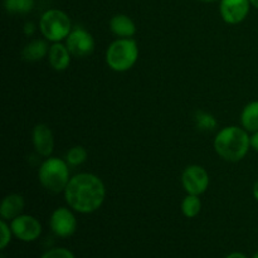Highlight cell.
<instances>
[{"label":"cell","mask_w":258,"mask_h":258,"mask_svg":"<svg viewBox=\"0 0 258 258\" xmlns=\"http://www.w3.org/2000/svg\"><path fill=\"white\" fill-rule=\"evenodd\" d=\"M106 198V188L97 175L81 173L72 176L64 189V199L71 209L90 214L101 208Z\"/></svg>","instance_id":"6da1fadb"},{"label":"cell","mask_w":258,"mask_h":258,"mask_svg":"<svg viewBox=\"0 0 258 258\" xmlns=\"http://www.w3.org/2000/svg\"><path fill=\"white\" fill-rule=\"evenodd\" d=\"M217 154L229 163H238L251 149V136L248 131L238 126L223 127L214 139Z\"/></svg>","instance_id":"7a4b0ae2"},{"label":"cell","mask_w":258,"mask_h":258,"mask_svg":"<svg viewBox=\"0 0 258 258\" xmlns=\"http://www.w3.org/2000/svg\"><path fill=\"white\" fill-rule=\"evenodd\" d=\"M38 179L44 189L50 193L64 191L70 181V165L63 159L50 156L45 159L38 171Z\"/></svg>","instance_id":"3957f363"},{"label":"cell","mask_w":258,"mask_h":258,"mask_svg":"<svg viewBox=\"0 0 258 258\" xmlns=\"http://www.w3.org/2000/svg\"><path fill=\"white\" fill-rule=\"evenodd\" d=\"M138 43L131 38H120L108 45L106 50V63L115 72H126L138 62Z\"/></svg>","instance_id":"277c9868"},{"label":"cell","mask_w":258,"mask_h":258,"mask_svg":"<svg viewBox=\"0 0 258 258\" xmlns=\"http://www.w3.org/2000/svg\"><path fill=\"white\" fill-rule=\"evenodd\" d=\"M39 29L43 37L53 43L67 39L72 32V22L67 13L60 9H49L43 13L39 20Z\"/></svg>","instance_id":"5b68a950"},{"label":"cell","mask_w":258,"mask_h":258,"mask_svg":"<svg viewBox=\"0 0 258 258\" xmlns=\"http://www.w3.org/2000/svg\"><path fill=\"white\" fill-rule=\"evenodd\" d=\"M181 184L188 194L202 196L209 186V175L203 166L189 165L181 174Z\"/></svg>","instance_id":"8992f818"},{"label":"cell","mask_w":258,"mask_h":258,"mask_svg":"<svg viewBox=\"0 0 258 258\" xmlns=\"http://www.w3.org/2000/svg\"><path fill=\"white\" fill-rule=\"evenodd\" d=\"M66 45L73 57L86 58L95 50V39L92 34L83 28H75L66 39Z\"/></svg>","instance_id":"52a82bcc"},{"label":"cell","mask_w":258,"mask_h":258,"mask_svg":"<svg viewBox=\"0 0 258 258\" xmlns=\"http://www.w3.org/2000/svg\"><path fill=\"white\" fill-rule=\"evenodd\" d=\"M13 234L23 242L37 241L42 234V224L35 217L20 214L10 223Z\"/></svg>","instance_id":"ba28073f"},{"label":"cell","mask_w":258,"mask_h":258,"mask_svg":"<svg viewBox=\"0 0 258 258\" xmlns=\"http://www.w3.org/2000/svg\"><path fill=\"white\" fill-rule=\"evenodd\" d=\"M49 226L55 236L60 238H67L75 234L77 229V219L71 209L60 207L55 209L50 216Z\"/></svg>","instance_id":"9c48e42d"},{"label":"cell","mask_w":258,"mask_h":258,"mask_svg":"<svg viewBox=\"0 0 258 258\" xmlns=\"http://www.w3.org/2000/svg\"><path fill=\"white\" fill-rule=\"evenodd\" d=\"M249 0H219V13L227 24L236 25L243 22L249 14Z\"/></svg>","instance_id":"30bf717a"},{"label":"cell","mask_w":258,"mask_h":258,"mask_svg":"<svg viewBox=\"0 0 258 258\" xmlns=\"http://www.w3.org/2000/svg\"><path fill=\"white\" fill-rule=\"evenodd\" d=\"M32 140L35 151L40 156L49 158L54 149V138H53V133L49 126L45 123L35 125L32 133Z\"/></svg>","instance_id":"8fae6325"},{"label":"cell","mask_w":258,"mask_h":258,"mask_svg":"<svg viewBox=\"0 0 258 258\" xmlns=\"http://www.w3.org/2000/svg\"><path fill=\"white\" fill-rule=\"evenodd\" d=\"M71 57L72 54L66 44L58 42L50 45L49 52H48V62L54 71L62 72L67 70L71 64Z\"/></svg>","instance_id":"7c38bea8"},{"label":"cell","mask_w":258,"mask_h":258,"mask_svg":"<svg viewBox=\"0 0 258 258\" xmlns=\"http://www.w3.org/2000/svg\"><path fill=\"white\" fill-rule=\"evenodd\" d=\"M25 202L20 194H9L5 197L0 206V216L4 221H13L24 211Z\"/></svg>","instance_id":"4fadbf2b"},{"label":"cell","mask_w":258,"mask_h":258,"mask_svg":"<svg viewBox=\"0 0 258 258\" xmlns=\"http://www.w3.org/2000/svg\"><path fill=\"white\" fill-rule=\"evenodd\" d=\"M110 29L120 38H131L136 33V25L128 15L117 14L111 18Z\"/></svg>","instance_id":"5bb4252c"},{"label":"cell","mask_w":258,"mask_h":258,"mask_svg":"<svg viewBox=\"0 0 258 258\" xmlns=\"http://www.w3.org/2000/svg\"><path fill=\"white\" fill-rule=\"evenodd\" d=\"M48 52H49V47L47 42L42 39H35L23 48L22 57L27 62H38L48 55Z\"/></svg>","instance_id":"9a60e30c"},{"label":"cell","mask_w":258,"mask_h":258,"mask_svg":"<svg viewBox=\"0 0 258 258\" xmlns=\"http://www.w3.org/2000/svg\"><path fill=\"white\" fill-rule=\"evenodd\" d=\"M242 127L248 133L258 131V101L247 103L241 113Z\"/></svg>","instance_id":"2e32d148"},{"label":"cell","mask_w":258,"mask_h":258,"mask_svg":"<svg viewBox=\"0 0 258 258\" xmlns=\"http://www.w3.org/2000/svg\"><path fill=\"white\" fill-rule=\"evenodd\" d=\"M202 211V201L199 196L188 194L181 202V212L186 218H196Z\"/></svg>","instance_id":"e0dca14e"},{"label":"cell","mask_w":258,"mask_h":258,"mask_svg":"<svg viewBox=\"0 0 258 258\" xmlns=\"http://www.w3.org/2000/svg\"><path fill=\"white\" fill-rule=\"evenodd\" d=\"M4 8L9 14H27L34 8V0H4Z\"/></svg>","instance_id":"ac0fdd59"},{"label":"cell","mask_w":258,"mask_h":258,"mask_svg":"<svg viewBox=\"0 0 258 258\" xmlns=\"http://www.w3.org/2000/svg\"><path fill=\"white\" fill-rule=\"evenodd\" d=\"M194 118H196L197 127L202 131H213L218 126L216 117L206 111H197Z\"/></svg>","instance_id":"d6986e66"},{"label":"cell","mask_w":258,"mask_h":258,"mask_svg":"<svg viewBox=\"0 0 258 258\" xmlns=\"http://www.w3.org/2000/svg\"><path fill=\"white\" fill-rule=\"evenodd\" d=\"M87 151L83 146H73L66 154V161L70 166H80L87 160Z\"/></svg>","instance_id":"ffe728a7"},{"label":"cell","mask_w":258,"mask_h":258,"mask_svg":"<svg viewBox=\"0 0 258 258\" xmlns=\"http://www.w3.org/2000/svg\"><path fill=\"white\" fill-rule=\"evenodd\" d=\"M0 231H2V239H0V248L2 249H5L8 247V244L10 243V241H12V228H10V226H8L7 222L3 219L2 222H0Z\"/></svg>","instance_id":"44dd1931"},{"label":"cell","mask_w":258,"mask_h":258,"mask_svg":"<svg viewBox=\"0 0 258 258\" xmlns=\"http://www.w3.org/2000/svg\"><path fill=\"white\" fill-rule=\"evenodd\" d=\"M42 258H75V254L67 248H52L45 252Z\"/></svg>","instance_id":"7402d4cb"},{"label":"cell","mask_w":258,"mask_h":258,"mask_svg":"<svg viewBox=\"0 0 258 258\" xmlns=\"http://www.w3.org/2000/svg\"><path fill=\"white\" fill-rule=\"evenodd\" d=\"M251 148L258 153V131L252 133L251 135Z\"/></svg>","instance_id":"603a6c76"},{"label":"cell","mask_w":258,"mask_h":258,"mask_svg":"<svg viewBox=\"0 0 258 258\" xmlns=\"http://www.w3.org/2000/svg\"><path fill=\"white\" fill-rule=\"evenodd\" d=\"M34 30H35V27H34V24H33V23L28 22L27 24L24 25V33L27 35L33 34V33H34Z\"/></svg>","instance_id":"cb8c5ba5"},{"label":"cell","mask_w":258,"mask_h":258,"mask_svg":"<svg viewBox=\"0 0 258 258\" xmlns=\"http://www.w3.org/2000/svg\"><path fill=\"white\" fill-rule=\"evenodd\" d=\"M226 258H247L246 254L241 253V252H233V253L228 254Z\"/></svg>","instance_id":"d4e9b609"},{"label":"cell","mask_w":258,"mask_h":258,"mask_svg":"<svg viewBox=\"0 0 258 258\" xmlns=\"http://www.w3.org/2000/svg\"><path fill=\"white\" fill-rule=\"evenodd\" d=\"M252 193H253V198L258 202V180L254 183L253 189H252Z\"/></svg>","instance_id":"484cf974"},{"label":"cell","mask_w":258,"mask_h":258,"mask_svg":"<svg viewBox=\"0 0 258 258\" xmlns=\"http://www.w3.org/2000/svg\"><path fill=\"white\" fill-rule=\"evenodd\" d=\"M249 3H251V7L258 10V0H249Z\"/></svg>","instance_id":"4316f807"},{"label":"cell","mask_w":258,"mask_h":258,"mask_svg":"<svg viewBox=\"0 0 258 258\" xmlns=\"http://www.w3.org/2000/svg\"><path fill=\"white\" fill-rule=\"evenodd\" d=\"M202 3H214V2H218V0H199Z\"/></svg>","instance_id":"83f0119b"},{"label":"cell","mask_w":258,"mask_h":258,"mask_svg":"<svg viewBox=\"0 0 258 258\" xmlns=\"http://www.w3.org/2000/svg\"><path fill=\"white\" fill-rule=\"evenodd\" d=\"M253 258H258V252H257V253H256V254H254V256H253Z\"/></svg>","instance_id":"f1b7e54d"}]
</instances>
